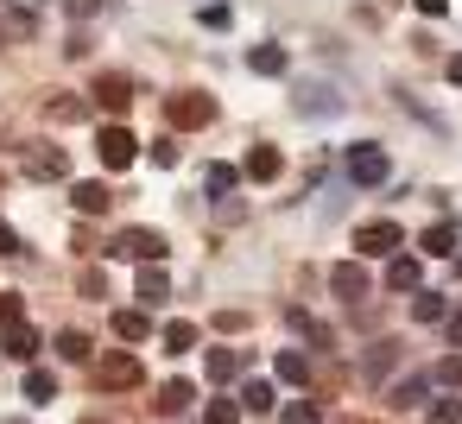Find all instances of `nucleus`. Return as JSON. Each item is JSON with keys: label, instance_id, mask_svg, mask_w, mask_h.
I'll use <instances>...</instances> for the list:
<instances>
[{"label": "nucleus", "instance_id": "obj_1", "mask_svg": "<svg viewBox=\"0 0 462 424\" xmlns=\"http://www.w3.org/2000/svg\"><path fill=\"white\" fill-rule=\"evenodd\" d=\"M20 171L39 178V184H64V178H70V159H64V146H51V140H26V146H20Z\"/></svg>", "mask_w": 462, "mask_h": 424}, {"label": "nucleus", "instance_id": "obj_2", "mask_svg": "<svg viewBox=\"0 0 462 424\" xmlns=\"http://www.w3.org/2000/svg\"><path fill=\"white\" fill-rule=\"evenodd\" d=\"M108 260H140V266H165V235L159 228H121L108 241Z\"/></svg>", "mask_w": 462, "mask_h": 424}, {"label": "nucleus", "instance_id": "obj_3", "mask_svg": "<svg viewBox=\"0 0 462 424\" xmlns=\"http://www.w3.org/2000/svg\"><path fill=\"white\" fill-rule=\"evenodd\" d=\"M399 247H405V228H399V222H386V216L355 228V253H361V260H393Z\"/></svg>", "mask_w": 462, "mask_h": 424}, {"label": "nucleus", "instance_id": "obj_4", "mask_svg": "<svg viewBox=\"0 0 462 424\" xmlns=\"http://www.w3.org/2000/svg\"><path fill=\"white\" fill-rule=\"evenodd\" d=\"M96 380H102V392H134V386L146 380V367H140V355H127V348H108V355L96 361Z\"/></svg>", "mask_w": 462, "mask_h": 424}, {"label": "nucleus", "instance_id": "obj_5", "mask_svg": "<svg viewBox=\"0 0 462 424\" xmlns=\"http://www.w3.org/2000/svg\"><path fill=\"white\" fill-rule=\"evenodd\" d=\"M165 115H171V127H209V121H216V96H203V89H178V96L165 102Z\"/></svg>", "mask_w": 462, "mask_h": 424}, {"label": "nucleus", "instance_id": "obj_6", "mask_svg": "<svg viewBox=\"0 0 462 424\" xmlns=\"http://www.w3.org/2000/svg\"><path fill=\"white\" fill-rule=\"evenodd\" d=\"M89 96H96V108H108V115H127V108H134V77H127V70H102Z\"/></svg>", "mask_w": 462, "mask_h": 424}, {"label": "nucleus", "instance_id": "obj_7", "mask_svg": "<svg viewBox=\"0 0 462 424\" xmlns=\"http://www.w3.org/2000/svg\"><path fill=\"white\" fill-rule=\"evenodd\" d=\"M348 178H355V184H386V178H393L386 146H348Z\"/></svg>", "mask_w": 462, "mask_h": 424}, {"label": "nucleus", "instance_id": "obj_8", "mask_svg": "<svg viewBox=\"0 0 462 424\" xmlns=\"http://www.w3.org/2000/svg\"><path fill=\"white\" fill-rule=\"evenodd\" d=\"M96 152H102V165H108V171H127V165H134V152H140V140H134L127 127H102V134H96Z\"/></svg>", "mask_w": 462, "mask_h": 424}, {"label": "nucleus", "instance_id": "obj_9", "mask_svg": "<svg viewBox=\"0 0 462 424\" xmlns=\"http://www.w3.org/2000/svg\"><path fill=\"white\" fill-rule=\"evenodd\" d=\"M329 291H336V298H348V304H361V298H367V266H361V260L329 266Z\"/></svg>", "mask_w": 462, "mask_h": 424}, {"label": "nucleus", "instance_id": "obj_10", "mask_svg": "<svg viewBox=\"0 0 462 424\" xmlns=\"http://www.w3.org/2000/svg\"><path fill=\"white\" fill-rule=\"evenodd\" d=\"M0 355H7V361H32L39 355V329L32 323H0Z\"/></svg>", "mask_w": 462, "mask_h": 424}, {"label": "nucleus", "instance_id": "obj_11", "mask_svg": "<svg viewBox=\"0 0 462 424\" xmlns=\"http://www.w3.org/2000/svg\"><path fill=\"white\" fill-rule=\"evenodd\" d=\"M430 399V373H411V380H393L386 386V405L393 411H411V405H424Z\"/></svg>", "mask_w": 462, "mask_h": 424}, {"label": "nucleus", "instance_id": "obj_12", "mask_svg": "<svg viewBox=\"0 0 462 424\" xmlns=\"http://www.w3.org/2000/svg\"><path fill=\"white\" fill-rule=\"evenodd\" d=\"M298 115H342V96L323 83H298Z\"/></svg>", "mask_w": 462, "mask_h": 424}, {"label": "nucleus", "instance_id": "obj_13", "mask_svg": "<svg viewBox=\"0 0 462 424\" xmlns=\"http://www.w3.org/2000/svg\"><path fill=\"white\" fill-rule=\"evenodd\" d=\"M254 184H273L279 171H285V159H279V146H247V165H241Z\"/></svg>", "mask_w": 462, "mask_h": 424}, {"label": "nucleus", "instance_id": "obj_14", "mask_svg": "<svg viewBox=\"0 0 462 424\" xmlns=\"http://www.w3.org/2000/svg\"><path fill=\"white\" fill-rule=\"evenodd\" d=\"M285 64H291L285 45H247V70L254 77H285Z\"/></svg>", "mask_w": 462, "mask_h": 424}, {"label": "nucleus", "instance_id": "obj_15", "mask_svg": "<svg viewBox=\"0 0 462 424\" xmlns=\"http://www.w3.org/2000/svg\"><path fill=\"white\" fill-rule=\"evenodd\" d=\"M70 203H77L83 216H108V203H115V197H108V184H102V178H83V184L70 190Z\"/></svg>", "mask_w": 462, "mask_h": 424}, {"label": "nucleus", "instance_id": "obj_16", "mask_svg": "<svg viewBox=\"0 0 462 424\" xmlns=\"http://www.w3.org/2000/svg\"><path fill=\"white\" fill-rule=\"evenodd\" d=\"M424 285V266L411 260V253H393V266H386V291H418Z\"/></svg>", "mask_w": 462, "mask_h": 424}, {"label": "nucleus", "instance_id": "obj_17", "mask_svg": "<svg viewBox=\"0 0 462 424\" xmlns=\"http://www.w3.org/2000/svg\"><path fill=\"white\" fill-rule=\"evenodd\" d=\"M273 373H279L285 386H310V355H304V348H279Z\"/></svg>", "mask_w": 462, "mask_h": 424}, {"label": "nucleus", "instance_id": "obj_18", "mask_svg": "<svg viewBox=\"0 0 462 424\" xmlns=\"http://www.w3.org/2000/svg\"><path fill=\"white\" fill-rule=\"evenodd\" d=\"M235 405H241V411H273V405H279V386H273V380H241Z\"/></svg>", "mask_w": 462, "mask_h": 424}, {"label": "nucleus", "instance_id": "obj_19", "mask_svg": "<svg viewBox=\"0 0 462 424\" xmlns=\"http://www.w3.org/2000/svg\"><path fill=\"white\" fill-rule=\"evenodd\" d=\"M134 298H140V304H165V298H171V279H165V266H140V285H134Z\"/></svg>", "mask_w": 462, "mask_h": 424}, {"label": "nucleus", "instance_id": "obj_20", "mask_svg": "<svg viewBox=\"0 0 462 424\" xmlns=\"http://www.w3.org/2000/svg\"><path fill=\"white\" fill-rule=\"evenodd\" d=\"M159 342H165V355H190V348H197V323H184V317H171V323L159 329Z\"/></svg>", "mask_w": 462, "mask_h": 424}, {"label": "nucleus", "instance_id": "obj_21", "mask_svg": "<svg viewBox=\"0 0 462 424\" xmlns=\"http://www.w3.org/2000/svg\"><path fill=\"white\" fill-rule=\"evenodd\" d=\"M190 399H197V386H190V380H165V386H159V411H165V418L190 411Z\"/></svg>", "mask_w": 462, "mask_h": 424}, {"label": "nucleus", "instance_id": "obj_22", "mask_svg": "<svg viewBox=\"0 0 462 424\" xmlns=\"http://www.w3.org/2000/svg\"><path fill=\"white\" fill-rule=\"evenodd\" d=\"M83 115H89V108H83L77 96H51V102H45V121H51V127H77Z\"/></svg>", "mask_w": 462, "mask_h": 424}, {"label": "nucleus", "instance_id": "obj_23", "mask_svg": "<svg viewBox=\"0 0 462 424\" xmlns=\"http://www.w3.org/2000/svg\"><path fill=\"white\" fill-rule=\"evenodd\" d=\"M115 336H121V342H146V336H152V317H146V310H115Z\"/></svg>", "mask_w": 462, "mask_h": 424}, {"label": "nucleus", "instance_id": "obj_24", "mask_svg": "<svg viewBox=\"0 0 462 424\" xmlns=\"http://www.w3.org/2000/svg\"><path fill=\"white\" fill-rule=\"evenodd\" d=\"M291 329L310 342V348H336V336H329V323H317L310 310H291Z\"/></svg>", "mask_w": 462, "mask_h": 424}, {"label": "nucleus", "instance_id": "obj_25", "mask_svg": "<svg viewBox=\"0 0 462 424\" xmlns=\"http://www.w3.org/2000/svg\"><path fill=\"white\" fill-rule=\"evenodd\" d=\"M235 184H241V171H235V165H222V159H216V165H203V190H209V197H228Z\"/></svg>", "mask_w": 462, "mask_h": 424}, {"label": "nucleus", "instance_id": "obj_26", "mask_svg": "<svg viewBox=\"0 0 462 424\" xmlns=\"http://www.w3.org/2000/svg\"><path fill=\"white\" fill-rule=\"evenodd\" d=\"M411 317H418V323H443V317H449V304H443L437 291H424V285H418V291H411Z\"/></svg>", "mask_w": 462, "mask_h": 424}, {"label": "nucleus", "instance_id": "obj_27", "mask_svg": "<svg viewBox=\"0 0 462 424\" xmlns=\"http://www.w3.org/2000/svg\"><path fill=\"white\" fill-rule=\"evenodd\" d=\"M51 392H58V373L51 367H26V399L32 405H51Z\"/></svg>", "mask_w": 462, "mask_h": 424}, {"label": "nucleus", "instance_id": "obj_28", "mask_svg": "<svg viewBox=\"0 0 462 424\" xmlns=\"http://www.w3.org/2000/svg\"><path fill=\"white\" fill-rule=\"evenodd\" d=\"M418 247H424V253H449V247H456V222H430V228L418 235Z\"/></svg>", "mask_w": 462, "mask_h": 424}, {"label": "nucleus", "instance_id": "obj_29", "mask_svg": "<svg viewBox=\"0 0 462 424\" xmlns=\"http://www.w3.org/2000/svg\"><path fill=\"white\" fill-rule=\"evenodd\" d=\"M241 373V355L235 348H209V386H222V380H235Z\"/></svg>", "mask_w": 462, "mask_h": 424}, {"label": "nucleus", "instance_id": "obj_30", "mask_svg": "<svg viewBox=\"0 0 462 424\" xmlns=\"http://www.w3.org/2000/svg\"><path fill=\"white\" fill-rule=\"evenodd\" d=\"M58 355H64V361H89V336H83V329H64V336H58Z\"/></svg>", "mask_w": 462, "mask_h": 424}, {"label": "nucleus", "instance_id": "obj_31", "mask_svg": "<svg viewBox=\"0 0 462 424\" xmlns=\"http://www.w3.org/2000/svg\"><path fill=\"white\" fill-rule=\"evenodd\" d=\"M285 411V424H323V411L310 405V399H291V405H279Z\"/></svg>", "mask_w": 462, "mask_h": 424}, {"label": "nucleus", "instance_id": "obj_32", "mask_svg": "<svg viewBox=\"0 0 462 424\" xmlns=\"http://www.w3.org/2000/svg\"><path fill=\"white\" fill-rule=\"evenodd\" d=\"M146 152H152V165H159V171H171V165H178V140H171V134H165V140H152Z\"/></svg>", "mask_w": 462, "mask_h": 424}, {"label": "nucleus", "instance_id": "obj_33", "mask_svg": "<svg viewBox=\"0 0 462 424\" xmlns=\"http://www.w3.org/2000/svg\"><path fill=\"white\" fill-rule=\"evenodd\" d=\"M77 291H83V298H108V272H102V266H89V272L77 279Z\"/></svg>", "mask_w": 462, "mask_h": 424}, {"label": "nucleus", "instance_id": "obj_34", "mask_svg": "<svg viewBox=\"0 0 462 424\" xmlns=\"http://www.w3.org/2000/svg\"><path fill=\"white\" fill-rule=\"evenodd\" d=\"M430 424H462V399H430Z\"/></svg>", "mask_w": 462, "mask_h": 424}, {"label": "nucleus", "instance_id": "obj_35", "mask_svg": "<svg viewBox=\"0 0 462 424\" xmlns=\"http://www.w3.org/2000/svg\"><path fill=\"white\" fill-rule=\"evenodd\" d=\"M235 418H241L235 399H209V411H203V424H235Z\"/></svg>", "mask_w": 462, "mask_h": 424}, {"label": "nucleus", "instance_id": "obj_36", "mask_svg": "<svg viewBox=\"0 0 462 424\" xmlns=\"http://www.w3.org/2000/svg\"><path fill=\"white\" fill-rule=\"evenodd\" d=\"M430 380H437V386H462V355L437 361V367H430Z\"/></svg>", "mask_w": 462, "mask_h": 424}, {"label": "nucleus", "instance_id": "obj_37", "mask_svg": "<svg viewBox=\"0 0 462 424\" xmlns=\"http://www.w3.org/2000/svg\"><path fill=\"white\" fill-rule=\"evenodd\" d=\"M0 323H26V304L14 291H0Z\"/></svg>", "mask_w": 462, "mask_h": 424}, {"label": "nucleus", "instance_id": "obj_38", "mask_svg": "<svg viewBox=\"0 0 462 424\" xmlns=\"http://www.w3.org/2000/svg\"><path fill=\"white\" fill-rule=\"evenodd\" d=\"M197 20H203V26H209V32H222V26H228V7H222V0H216V7H203V14H197Z\"/></svg>", "mask_w": 462, "mask_h": 424}, {"label": "nucleus", "instance_id": "obj_39", "mask_svg": "<svg viewBox=\"0 0 462 424\" xmlns=\"http://www.w3.org/2000/svg\"><path fill=\"white\" fill-rule=\"evenodd\" d=\"M64 7H70V20H96V14H102V0H64Z\"/></svg>", "mask_w": 462, "mask_h": 424}, {"label": "nucleus", "instance_id": "obj_40", "mask_svg": "<svg viewBox=\"0 0 462 424\" xmlns=\"http://www.w3.org/2000/svg\"><path fill=\"white\" fill-rule=\"evenodd\" d=\"M367 367H374V373H386V367H393V342H380V348L367 355Z\"/></svg>", "mask_w": 462, "mask_h": 424}, {"label": "nucleus", "instance_id": "obj_41", "mask_svg": "<svg viewBox=\"0 0 462 424\" xmlns=\"http://www.w3.org/2000/svg\"><path fill=\"white\" fill-rule=\"evenodd\" d=\"M411 7H418L424 20H443V14H449V0H411Z\"/></svg>", "mask_w": 462, "mask_h": 424}, {"label": "nucleus", "instance_id": "obj_42", "mask_svg": "<svg viewBox=\"0 0 462 424\" xmlns=\"http://www.w3.org/2000/svg\"><path fill=\"white\" fill-rule=\"evenodd\" d=\"M0 253H26V247H20V235H14L7 222H0Z\"/></svg>", "mask_w": 462, "mask_h": 424}, {"label": "nucleus", "instance_id": "obj_43", "mask_svg": "<svg viewBox=\"0 0 462 424\" xmlns=\"http://www.w3.org/2000/svg\"><path fill=\"white\" fill-rule=\"evenodd\" d=\"M443 329H449V342L462 348V310H449V317H443Z\"/></svg>", "mask_w": 462, "mask_h": 424}, {"label": "nucleus", "instance_id": "obj_44", "mask_svg": "<svg viewBox=\"0 0 462 424\" xmlns=\"http://www.w3.org/2000/svg\"><path fill=\"white\" fill-rule=\"evenodd\" d=\"M443 70H449V83H456V89H462V51H456V58H449V64H443Z\"/></svg>", "mask_w": 462, "mask_h": 424}, {"label": "nucleus", "instance_id": "obj_45", "mask_svg": "<svg viewBox=\"0 0 462 424\" xmlns=\"http://www.w3.org/2000/svg\"><path fill=\"white\" fill-rule=\"evenodd\" d=\"M456 279H462V260H456Z\"/></svg>", "mask_w": 462, "mask_h": 424}, {"label": "nucleus", "instance_id": "obj_46", "mask_svg": "<svg viewBox=\"0 0 462 424\" xmlns=\"http://www.w3.org/2000/svg\"><path fill=\"white\" fill-rule=\"evenodd\" d=\"M7 424H26V418H7Z\"/></svg>", "mask_w": 462, "mask_h": 424}, {"label": "nucleus", "instance_id": "obj_47", "mask_svg": "<svg viewBox=\"0 0 462 424\" xmlns=\"http://www.w3.org/2000/svg\"><path fill=\"white\" fill-rule=\"evenodd\" d=\"M0 45H7V39H0Z\"/></svg>", "mask_w": 462, "mask_h": 424}]
</instances>
